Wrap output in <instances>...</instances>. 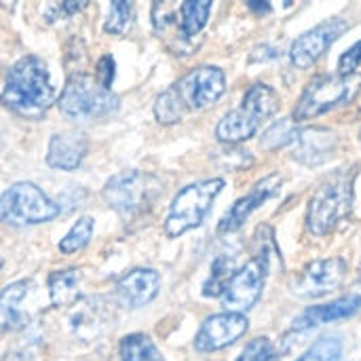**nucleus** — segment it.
<instances>
[{"instance_id":"8","label":"nucleus","mask_w":361,"mask_h":361,"mask_svg":"<svg viewBox=\"0 0 361 361\" xmlns=\"http://www.w3.org/2000/svg\"><path fill=\"white\" fill-rule=\"evenodd\" d=\"M57 216L59 205L32 182H17L0 195V222L6 226L42 224Z\"/></svg>"},{"instance_id":"5","label":"nucleus","mask_w":361,"mask_h":361,"mask_svg":"<svg viewBox=\"0 0 361 361\" xmlns=\"http://www.w3.org/2000/svg\"><path fill=\"white\" fill-rule=\"evenodd\" d=\"M361 93V74H319L300 93L292 121L305 123L351 104Z\"/></svg>"},{"instance_id":"6","label":"nucleus","mask_w":361,"mask_h":361,"mask_svg":"<svg viewBox=\"0 0 361 361\" xmlns=\"http://www.w3.org/2000/svg\"><path fill=\"white\" fill-rule=\"evenodd\" d=\"M224 184L226 182L222 178H207L184 186L171 201L169 214L165 218V235L176 239L201 226L218 195L224 190Z\"/></svg>"},{"instance_id":"12","label":"nucleus","mask_w":361,"mask_h":361,"mask_svg":"<svg viewBox=\"0 0 361 361\" xmlns=\"http://www.w3.org/2000/svg\"><path fill=\"white\" fill-rule=\"evenodd\" d=\"M349 30V21L343 17H330L309 32L300 34L290 47V63L298 70H307L319 61V57Z\"/></svg>"},{"instance_id":"10","label":"nucleus","mask_w":361,"mask_h":361,"mask_svg":"<svg viewBox=\"0 0 361 361\" xmlns=\"http://www.w3.org/2000/svg\"><path fill=\"white\" fill-rule=\"evenodd\" d=\"M269 271L271 262L262 256H254L243 267H239L222 294L224 309L231 313H245L254 309L264 292Z\"/></svg>"},{"instance_id":"15","label":"nucleus","mask_w":361,"mask_h":361,"mask_svg":"<svg viewBox=\"0 0 361 361\" xmlns=\"http://www.w3.org/2000/svg\"><path fill=\"white\" fill-rule=\"evenodd\" d=\"M110 311L99 298H78L68 311V328L78 341H95L108 328Z\"/></svg>"},{"instance_id":"33","label":"nucleus","mask_w":361,"mask_h":361,"mask_svg":"<svg viewBox=\"0 0 361 361\" xmlns=\"http://www.w3.org/2000/svg\"><path fill=\"white\" fill-rule=\"evenodd\" d=\"M273 57H277V51H275L271 44H260V47H256V51L252 53V61H269V59H273Z\"/></svg>"},{"instance_id":"24","label":"nucleus","mask_w":361,"mask_h":361,"mask_svg":"<svg viewBox=\"0 0 361 361\" xmlns=\"http://www.w3.org/2000/svg\"><path fill=\"white\" fill-rule=\"evenodd\" d=\"M235 271H237L235 258H231V256H218L212 262L209 277L203 283V296H207V298H222V294H224L228 281L233 279Z\"/></svg>"},{"instance_id":"9","label":"nucleus","mask_w":361,"mask_h":361,"mask_svg":"<svg viewBox=\"0 0 361 361\" xmlns=\"http://www.w3.org/2000/svg\"><path fill=\"white\" fill-rule=\"evenodd\" d=\"M159 192L161 184L154 176L133 169L112 176L102 190L106 203L123 218H133L146 212L154 203Z\"/></svg>"},{"instance_id":"2","label":"nucleus","mask_w":361,"mask_h":361,"mask_svg":"<svg viewBox=\"0 0 361 361\" xmlns=\"http://www.w3.org/2000/svg\"><path fill=\"white\" fill-rule=\"evenodd\" d=\"M55 102L47 63L36 55L17 59L6 72L0 104L21 118H42Z\"/></svg>"},{"instance_id":"31","label":"nucleus","mask_w":361,"mask_h":361,"mask_svg":"<svg viewBox=\"0 0 361 361\" xmlns=\"http://www.w3.org/2000/svg\"><path fill=\"white\" fill-rule=\"evenodd\" d=\"M114 72H116V63L110 55H106L97 61V82L102 87L110 89V85L114 80Z\"/></svg>"},{"instance_id":"29","label":"nucleus","mask_w":361,"mask_h":361,"mask_svg":"<svg viewBox=\"0 0 361 361\" xmlns=\"http://www.w3.org/2000/svg\"><path fill=\"white\" fill-rule=\"evenodd\" d=\"M279 357L281 353L277 351L273 341L267 336H260L245 345V349L241 351L237 361H279Z\"/></svg>"},{"instance_id":"23","label":"nucleus","mask_w":361,"mask_h":361,"mask_svg":"<svg viewBox=\"0 0 361 361\" xmlns=\"http://www.w3.org/2000/svg\"><path fill=\"white\" fill-rule=\"evenodd\" d=\"M118 357L121 361H165L152 338L142 332L127 334L118 343Z\"/></svg>"},{"instance_id":"13","label":"nucleus","mask_w":361,"mask_h":361,"mask_svg":"<svg viewBox=\"0 0 361 361\" xmlns=\"http://www.w3.org/2000/svg\"><path fill=\"white\" fill-rule=\"evenodd\" d=\"M250 328V322L243 313H216L209 315L197 336H195V349L199 353H216L231 345H235Z\"/></svg>"},{"instance_id":"25","label":"nucleus","mask_w":361,"mask_h":361,"mask_svg":"<svg viewBox=\"0 0 361 361\" xmlns=\"http://www.w3.org/2000/svg\"><path fill=\"white\" fill-rule=\"evenodd\" d=\"M298 125L292 118H281L275 121L260 137V146L267 150H277V148H292V144L298 137Z\"/></svg>"},{"instance_id":"3","label":"nucleus","mask_w":361,"mask_h":361,"mask_svg":"<svg viewBox=\"0 0 361 361\" xmlns=\"http://www.w3.org/2000/svg\"><path fill=\"white\" fill-rule=\"evenodd\" d=\"M281 108L279 95L273 87L264 82L252 85L239 104V108L231 110L216 125V137L222 144H241L252 140L260 127L271 121Z\"/></svg>"},{"instance_id":"11","label":"nucleus","mask_w":361,"mask_h":361,"mask_svg":"<svg viewBox=\"0 0 361 361\" xmlns=\"http://www.w3.org/2000/svg\"><path fill=\"white\" fill-rule=\"evenodd\" d=\"M347 275V260L345 258H324L305 264V269L294 275L290 281V292L298 298L315 300L332 294L341 288Z\"/></svg>"},{"instance_id":"35","label":"nucleus","mask_w":361,"mask_h":361,"mask_svg":"<svg viewBox=\"0 0 361 361\" xmlns=\"http://www.w3.org/2000/svg\"><path fill=\"white\" fill-rule=\"evenodd\" d=\"M2 264H4V260H2V256H0V269H2Z\"/></svg>"},{"instance_id":"22","label":"nucleus","mask_w":361,"mask_h":361,"mask_svg":"<svg viewBox=\"0 0 361 361\" xmlns=\"http://www.w3.org/2000/svg\"><path fill=\"white\" fill-rule=\"evenodd\" d=\"M209 11H212V2H180L178 25L186 42L203 32L209 19Z\"/></svg>"},{"instance_id":"20","label":"nucleus","mask_w":361,"mask_h":361,"mask_svg":"<svg viewBox=\"0 0 361 361\" xmlns=\"http://www.w3.org/2000/svg\"><path fill=\"white\" fill-rule=\"evenodd\" d=\"M30 281H13L0 292V330L2 332H21L32 324L30 313L23 309V300L30 292Z\"/></svg>"},{"instance_id":"18","label":"nucleus","mask_w":361,"mask_h":361,"mask_svg":"<svg viewBox=\"0 0 361 361\" xmlns=\"http://www.w3.org/2000/svg\"><path fill=\"white\" fill-rule=\"evenodd\" d=\"M361 311V296H345L332 302H324V305H315L305 309L294 322H292V332H309L315 330L319 326H328L341 319H349L353 315H357Z\"/></svg>"},{"instance_id":"16","label":"nucleus","mask_w":361,"mask_h":361,"mask_svg":"<svg viewBox=\"0 0 361 361\" xmlns=\"http://www.w3.org/2000/svg\"><path fill=\"white\" fill-rule=\"evenodd\" d=\"M292 148H294L292 157L298 163L307 167H319L336 154L338 135L332 129H324V127L300 129Z\"/></svg>"},{"instance_id":"4","label":"nucleus","mask_w":361,"mask_h":361,"mask_svg":"<svg viewBox=\"0 0 361 361\" xmlns=\"http://www.w3.org/2000/svg\"><path fill=\"white\" fill-rule=\"evenodd\" d=\"M353 178L355 171L341 169L330 176L307 205V231L313 237L330 235L353 209Z\"/></svg>"},{"instance_id":"21","label":"nucleus","mask_w":361,"mask_h":361,"mask_svg":"<svg viewBox=\"0 0 361 361\" xmlns=\"http://www.w3.org/2000/svg\"><path fill=\"white\" fill-rule=\"evenodd\" d=\"M80 279L82 271L61 269L49 275V298L53 307H72L80 298Z\"/></svg>"},{"instance_id":"14","label":"nucleus","mask_w":361,"mask_h":361,"mask_svg":"<svg viewBox=\"0 0 361 361\" xmlns=\"http://www.w3.org/2000/svg\"><path fill=\"white\" fill-rule=\"evenodd\" d=\"M281 186H283V180L279 173H271V176L258 180L256 186L247 195L237 199L231 205V209L222 216V220L218 222V233H222V235L237 233L256 209H260L264 203H269L271 199H275L281 192Z\"/></svg>"},{"instance_id":"30","label":"nucleus","mask_w":361,"mask_h":361,"mask_svg":"<svg viewBox=\"0 0 361 361\" xmlns=\"http://www.w3.org/2000/svg\"><path fill=\"white\" fill-rule=\"evenodd\" d=\"M361 66V40H357L353 47H349L341 59H338V72L336 74H343V76H349V74H355V70Z\"/></svg>"},{"instance_id":"32","label":"nucleus","mask_w":361,"mask_h":361,"mask_svg":"<svg viewBox=\"0 0 361 361\" xmlns=\"http://www.w3.org/2000/svg\"><path fill=\"white\" fill-rule=\"evenodd\" d=\"M2 361H40L38 360V349L32 343H23L15 349H11Z\"/></svg>"},{"instance_id":"28","label":"nucleus","mask_w":361,"mask_h":361,"mask_svg":"<svg viewBox=\"0 0 361 361\" xmlns=\"http://www.w3.org/2000/svg\"><path fill=\"white\" fill-rule=\"evenodd\" d=\"M133 21V4L131 2H110V13L104 23L108 34H125Z\"/></svg>"},{"instance_id":"36","label":"nucleus","mask_w":361,"mask_h":361,"mask_svg":"<svg viewBox=\"0 0 361 361\" xmlns=\"http://www.w3.org/2000/svg\"><path fill=\"white\" fill-rule=\"evenodd\" d=\"M360 140H361V133H360Z\"/></svg>"},{"instance_id":"26","label":"nucleus","mask_w":361,"mask_h":361,"mask_svg":"<svg viewBox=\"0 0 361 361\" xmlns=\"http://www.w3.org/2000/svg\"><path fill=\"white\" fill-rule=\"evenodd\" d=\"M91 235H93V218L91 216L78 218L74 222V226L68 231V235L59 241V252L61 254H76V252H80L91 241Z\"/></svg>"},{"instance_id":"7","label":"nucleus","mask_w":361,"mask_h":361,"mask_svg":"<svg viewBox=\"0 0 361 361\" xmlns=\"http://www.w3.org/2000/svg\"><path fill=\"white\" fill-rule=\"evenodd\" d=\"M57 104L61 114L72 121L102 118L121 108L118 95L102 87L97 78L82 72H76L68 78Z\"/></svg>"},{"instance_id":"17","label":"nucleus","mask_w":361,"mask_h":361,"mask_svg":"<svg viewBox=\"0 0 361 361\" xmlns=\"http://www.w3.org/2000/svg\"><path fill=\"white\" fill-rule=\"evenodd\" d=\"M161 290V275L152 269H133L129 271L114 288L116 302L125 309L146 307L157 298Z\"/></svg>"},{"instance_id":"27","label":"nucleus","mask_w":361,"mask_h":361,"mask_svg":"<svg viewBox=\"0 0 361 361\" xmlns=\"http://www.w3.org/2000/svg\"><path fill=\"white\" fill-rule=\"evenodd\" d=\"M341 357H343V341L338 336H322L296 361H341Z\"/></svg>"},{"instance_id":"19","label":"nucleus","mask_w":361,"mask_h":361,"mask_svg":"<svg viewBox=\"0 0 361 361\" xmlns=\"http://www.w3.org/2000/svg\"><path fill=\"white\" fill-rule=\"evenodd\" d=\"M89 140L80 131H61L55 133L49 140V150H47V165L53 169L61 171H72L76 169L85 154H87Z\"/></svg>"},{"instance_id":"1","label":"nucleus","mask_w":361,"mask_h":361,"mask_svg":"<svg viewBox=\"0 0 361 361\" xmlns=\"http://www.w3.org/2000/svg\"><path fill=\"white\" fill-rule=\"evenodd\" d=\"M226 91V74L218 66H199L165 89L154 102V118L176 125L188 112L212 108Z\"/></svg>"},{"instance_id":"34","label":"nucleus","mask_w":361,"mask_h":361,"mask_svg":"<svg viewBox=\"0 0 361 361\" xmlns=\"http://www.w3.org/2000/svg\"><path fill=\"white\" fill-rule=\"evenodd\" d=\"M247 8H252L256 15H269V13L273 11V4H271V2H267V0H264V2L250 0V2H247Z\"/></svg>"}]
</instances>
